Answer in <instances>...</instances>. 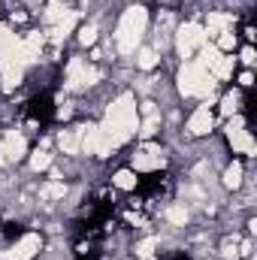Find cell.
Returning a JSON list of instances; mask_svg holds the SVG:
<instances>
[{"label": "cell", "mask_w": 257, "mask_h": 260, "mask_svg": "<svg viewBox=\"0 0 257 260\" xmlns=\"http://www.w3.org/2000/svg\"><path fill=\"white\" fill-rule=\"evenodd\" d=\"M103 136L109 139V145L115 148V145H124L130 136L139 130V118H136V100H133V94H121V97H115L112 103H109V109H106V118H103Z\"/></svg>", "instance_id": "obj_1"}, {"label": "cell", "mask_w": 257, "mask_h": 260, "mask_svg": "<svg viewBox=\"0 0 257 260\" xmlns=\"http://www.w3.org/2000/svg\"><path fill=\"white\" fill-rule=\"evenodd\" d=\"M145 27H148V9L139 6V3H136V6H127L124 15H121V21H118V30H115L118 52H124V55L136 52V46H139Z\"/></svg>", "instance_id": "obj_2"}, {"label": "cell", "mask_w": 257, "mask_h": 260, "mask_svg": "<svg viewBox=\"0 0 257 260\" xmlns=\"http://www.w3.org/2000/svg\"><path fill=\"white\" fill-rule=\"evenodd\" d=\"M212 88H215L212 76L197 64V61H188V64L179 70V91L185 97H209Z\"/></svg>", "instance_id": "obj_3"}, {"label": "cell", "mask_w": 257, "mask_h": 260, "mask_svg": "<svg viewBox=\"0 0 257 260\" xmlns=\"http://www.w3.org/2000/svg\"><path fill=\"white\" fill-rule=\"evenodd\" d=\"M203 46H206V27H203V24L188 21V24L179 27V34H176V49H179L182 58H191L194 52L203 49Z\"/></svg>", "instance_id": "obj_4"}, {"label": "cell", "mask_w": 257, "mask_h": 260, "mask_svg": "<svg viewBox=\"0 0 257 260\" xmlns=\"http://www.w3.org/2000/svg\"><path fill=\"white\" fill-rule=\"evenodd\" d=\"M100 79V73L94 67H85L82 58H73L70 61V70H67V88L70 91H79V88H88Z\"/></svg>", "instance_id": "obj_5"}, {"label": "cell", "mask_w": 257, "mask_h": 260, "mask_svg": "<svg viewBox=\"0 0 257 260\" xmlns=\"http://www.w3.org/2000/svg\"><path fill=\"white\" fill-rule=\"evenodd\" d=\"M82 151L97 154V157H106L112 151V145H109V139L103 136V130L97 127V124H85L82 127Z\"/></svg>", "instance_id": "obj_6"}, {"label": "cell", "mask_w": 257, "mask_h": 260, "mask_svg": "<svg viewBox=\"0 0 257 260\" xmlns=\"http://www.w3.org/2000/svg\"><path fill=\"white\" fill-rule=\"evenodd\" d=\"M40 248H43V239H40L37 233H27V236H21V239L6 251V260H30Z\"/></svg>", "instance_id": "obj_7"}, {"label": "cell", "mask_w": 257, "mask_h": 260, "mask_svg": "<svg viewBox=\"0 0 257 260\" xmlns=\"http://www.w3.org/2000/svg\"><path fill=\"white\" fill-rule=\"evenodd\" d=\"M133 167L136 170H160L164 167V151L157 145H145L139 154H133Z\"/></svg>", "instance_id": "obj_8"}, {"label": "cell", "mask_w": 257, "mask_h": 260, "mask_svg": "<svg viewBox=\"0 0 257 260\" xmlns=\"http://www.w3.org/2000/svg\"><path fill=\"white\" fill-rule=\"evenodd\" d=\"M3 145H6V154H9V160H21V157L27 154V142H24V136H21L18 130H6V136H3Z\"/></svg>", "instance_id": "obj_9"}, {"label": "cell", "mask_w": 257, "mask_h": 260, "mask_svg": "<svg viewBox=\"0 0 257 260\" xmlns=\"http://www.w3.org/2000/svg\"><path fill=\"white\" fill-rule=\"evenodd\" d=\"M188 130H191L194 136H203V133L212 130V112H209V106H200L191 118H188Z\"/></svg>", "instance_id": "obj_10"}, {"label": "cell", "mask_w": 257, "mask_h": 260, "mask_svg": "<svg viewBox=\"0 0 257 260\" xmlns=\"http://www.w3.org/2000/svg\"><path fill=\"white\" fill-rule=\"evenodd\" d=\"M58 145L64 148V154H79L82 151V127H73V130H64Z\"/></svg>", "instance_id": "obj_11"}, {"label": "cell", "mask_w": 257, "mask_h": 260, "mask_svg": "<svg viewBox=\"0 0 257 260\" xmlns=\"http://www.w3.org/2000/svg\"><path fill=\"white\" fill-rule=\"evenodd\" d=\"M227 136H230V145H233V151L254 154V139H251V133H248V130H233V133H227Z\"/></svg>", "instance_id": "obj_12"}, {"label": "cell", "mask_w": 257, "mask_h": 260, "mask_svg": "<svg viewBox=\"0 0 257 260\" xmlns=\"http://www.w3.org/2000/svg\"><path fill=\"white\" fill-rule=\"evenodd\" d=\"M73 27H76V12H67L61 21H55V27H52V40H55V43H64L67 37L73 34Z\"/></svg>", "instance_id": "obj_13"}, {"label": "cell", "mask_w": 257, "mask_h": 260, "mask_svg": "<svg viewBox=\"0 0 257 260\" xmlns=\"http://www.w3.org/2000/svg\"><path fill=\"white\" fill-rule=\"evenodd\" d=\"M230 27H233V15H227V12H209V24H206L209 34H224Z\"/></svg>", "instance_id": "obj_14"}, {"label": "cell", "mask_w": 257, "mask_h": 260, "mask_svg": "<svg viewBox=\"0 0 257 260\" xmlns=\"http://www.w3.org/2000/svg\"><path fill=\"white\" fill-rule=\"evenodd\" d=\"M21 76H24V67H21V64L3 70V73H0V79H3V91H12V88L21 82Z\"/></svg>", "instance_id": "obj_15"}, {"label": "cell", "mask_w": 257, "mask_h": 260, "mask_svg": "<svg viewBox=\"0 0 257 260\" xmlns=\"http://www.w3.org/2000/svg\"><path fill=\"white\" fill-rule=\"evenodd\" d=\"M209 73H212L215 79H227V76L233 73V58H224V55H221L215 64L209 67Z\"/></svg>", "instance_id": "obj_16"}, {"label": "cell", "mask_w": 257, "mask_h": 260, "mask_svg": "<svg viewBox=\"0 0 257 260\" xmlns=\"http://www.w3.org/2000/svg\"><path fill=\"white\" fill-rule=\"evenodd\" d=\"M167 221H170L173 227H185V224H188V209H185V206H170V209H167Z\"/></svg>", "instance_id": "obj_17"}, {"label": "cell", "mask_w": 257, "mask_h": 260, "mask_svg": "<svg viewBox=\"0 0 257 260\" xmlns=\"http://www.w3.org/2000/svg\"><path fill=\"white\" fill-rule=\"evenodd\" d=\"M64 194H67V185H64V182H58V179H55V182H49V185L40 191L43 200H61Z\"/></svg>", "instance_id": "obj_18"}, {"label": "cell", "mask_w": 257, "mask_h": 260, "mask_svg": "<svg viewBox=\"0 0 257 260\" xmlns=\"http://www.w3.org/2000/svg\"><path fill=\"white\" fill-rule=\"evenodd\" d=\"M224 185H227V188H239V185H242V164H230V167H227Z\"/></svg>", "instance_id": "obj_19"}, {"label": "cell", "mask_w": 257, "mask_h": 260, "mask_svg": "<svg viewBox=\"0 0 257 260\" xmlns=\"http://www.w3.org/2000/svg\"><path fill=\"white\" fill-rule=\"evenodd\" d=\"M218 58H221V49H218V46H203V55H200V61H197V64L203 67V70H209Z\"/></svg>", "instance_id": "obj_20"}, {"label": "cell", "mask_w": 257, "mask_h": 260, "mask_svg": "<svg viewBox=\"0 0 257 260\" xmlns=\"http://www.w3.org/2000/svg\"><path fill=\"white\" fill-rule=\"evenodd\" d=\"M115 188H121V191H133L136 188V176L130 173V170H121V173H115Z\"/></svg>", "instance_id": "obj_21"}, {"label": "cell", "mask_w": 257, "mask_h": 260, "mask_svg": "<svg viewBox=\"0 0 257 260\" xmlns=\"http://www.w3.org/2000/svg\"><path fill=\"white\" fill-rule=\"evenodd\" d=\"M136 64L142 67V70H151V67L157 64V55H154V49H139V52H136Z\"/></svg>", "instance_id": "obj_22"}, {"label": "cell", "mask_w": 257, "mask_h": 260, "mask_svg": "<svg viewBox=\"0 0 257 260\" xmlns=\"http://www.w3.org/2000/svg\"><path fill=\"white\" fill-rule=\"evenodd\" d=\"M49 167H52V154L37 151V154L30 157V170H34V173H43V170H49Z\"/></svg>", "instance_id": "obj_23"}, {"label": "cell", "mask_w": 257, "mask_h": 260, "mask_svg": "<svg viewBox=\"0 0 257 260\" xmlns=\"http://www.w3.org/2000/svg\"><path fill=\"white\" fill-rule=\"evenodd\" d=\"M154 248H157V239H151V236H148V239H142V242L136 245V254H139L142 260H151V257H154Z\"/></svg>", "instance_id": "obj_24"}, {"label": "cell", "mask_w": 257, "mask_h": 260, "mask_svg": "<svg viewBox=\"0 0 257 260\" xmlns=\"http://www.w3.org/2000/svg\"><path fill=\"white\" fill-rule=\"evenodd\" d=\"M64 15H67L64 3H61V0H49V9H46V18H49V21H61Z\"/></svg>", "instance_id": "obj_25"}, {"label": "cell", "mask_w": 257, "mask_h": 260, "mask_svg": "<svg viewBox=\"0 0 257 260\" xmlns=\"http://www.w3.org/2000/svg\"><path fill=\"white\" fill-rule=\"evenodd\" d=\"M157 127H160V118H157V115H148V118L142 121V127H139V136H145V139H148V136H154V133H157Z\"/></svg>", "instance_id": "obj_26"}, {"label": "cell", "mask_w": 257, "mask_h": 260, "mask_svg": "<svg viewBox=\"0 0 257 260\" xmlns=\"http://www.w3.org/2000/svg\"><path fill=\"white\" fill-rule=\"evenodd\" d=\"M79 40H82V46H94V43H97V27H94V24H85V27L79 30Z\"/></svg>", "instance_id": "obj_27"}, {"label": "cell", "mask_w": 257, "mask_h": 260, "mask_svg": "<svg viewBox=\"0 0 257 260\" xmlns=\"http://www.w3.org/2000/svg\"><path fill=\"white\" fill-rule=\"evenodd\" d=\"M236 106H239V94H227V97L221 100V112H224V115H233Z\"/></svg>", "instance_id": "obj_28"}, {"label": "cell", "mask_w": 257, "mask_h": 260, "mask_svg": "<svg viewBox=\"0 0 257 260\" xmlns=\"http://www.w3.org/2000/svg\"><path fill=\"white\" fill-rule=\"evenodd\" d=\"M236 46V37L230 34V30H224V34H218V49H224V52H230Z\"/></svg>", "instance_id": "obj_29"}, {"label": "cell", "mask_w": 257, "mask_h": 260, "mask_svg": "<svg viewBox=\"0 0 257 260\" xmlns=\"http://www.w3.org/2000/svg\"><path fill=\"white\" fill-rule=\"evenodd\" d=\"M242 127H245V121H242V118L236 115V118H233V121L227 124V133H233V130H242Z\"/></svg>", "instance_id": "obj_30"}, {"label": "cell", "mask_w": 257, "mask_h": 260, "mask_svg": "<svg viewBox=\"0 0 257 260\" xmlns=\"http://www.w3.org/2000/svg\"><path fill=\"white\" fill-rule=\"evenodd\" d=\"M242 61H245V64H254V49H251V46L242 49Z\"/></svg>", "instance_id": "obj_31"}, {"label": "cell", "mask_w": 257, "mask_h": 260, "mask_svg": "<svg viewBox=\"0 0 257 260\" xmlns=\"http://www.w3.org/2000/svg\"><path fill=\"white\" fill-rule=\"evenodd\" d=\"M9 164V154H6V145L0 142V167H6Z\"/></svg>", "instance_id": "obj_32"}, {"label": "cell", "mask_w": 257, "mask_h": 260, "mask_svg": "<svg viewBox=\"0 0 257 260\" xmlns=\"http://www.w3.org/2000/svg\"><path fill=\"white\" fill-rule=\"evenodd\" d=\"M58 118H70V106H61L58 109Z\"/></svg>", "instance_id": "obj_33"}]
</instances>
